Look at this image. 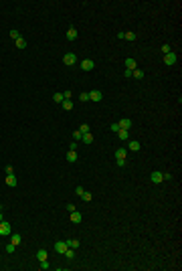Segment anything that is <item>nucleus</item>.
<instances>
[{"instance_id": "f257e3e1", "label": "nucleus", "mask_w": 182, "mask_h": 271, "mask_svg": "<svg viewBox=\"0 0 182 271\" xmlns=\"http://www.w3.org/2000/svg\"><path fill=\"white\" fill-rule=\"evenodd\" d=\"M12 233V227L8 221H0V237H6Z\"/></svg>"}, {"instance_id": "f03ea898", "label": "nucleus", "mask_w": 182, "mask_h": 271, "mask_svg": "<svg viewBox=\"0 0 182 271\" xmlns=\"http://www.w3.org/2000/svg\"><path fill=\"white\" fill-rule=\"evenodd\" d=\"M63 63H65V65H69V67H71V65H75V63H77V55H75V53H65Z\"/></svg>"}, {"instance_id": "7ed1b4c3", "label": "nucleus", "mask_w": 182, "mask_h": 271, "mask_svg": "<svg viewBox=\"0 0 182 271\" xmlns=\"http://www.w3.org/2000/svg\"><path fill=\"white\" fill-rule=\"evenodd\" d=\"M150 180L154 182V184H162V180H164V174H162V172H158V170H154V172L150 174Z\"/></svg>"}, {"instance_id": "20e7f679", "label": "nucleus", "mask_w": 182, "mask_h": 271, "mask_svg": "<svg viewBox=\"0 0 182 271\" xmlns=\"http://www.w3.org/2000/svg\"><path fill=\"white\" fill-rule=\"evenodd\" d=\"M176 61H178V55H176V53H172V51L164 55V63H166V65H174Z\"/></svg>"}, {"instance_id": "39448f33", "label": "nucleus", "mask_w": 182, "mask_h": 271, "mask_svg": "<svg viewBox=\"0 0 182 271\" xmlns=\"http://www.w3.org/2000/svg\"><path fill=\"white\" fill-rule=\"evenodd\" d=\"M67 241H57V243H55V251H57L59 255H63V253H65V251H67Z\"/></svg>"}, {"instance_id": "423d86ee", "label": "nucleus", "mask_w": 182, "mask_h": 271, "mask_svg": "<svg viewBox=\"0 0 182 271\" xmlns=\"http://www.w3.org/2000/svg\"><path fill=\"white\" fill-rule=\"evenodd\" d=\"M93 67H95V63H93L91 59H85V61H81V69H83V71H93Z\"/></svg>"}, {"instance_id": "0eeeda50", "label": "nucleus", "mask_w": 182, "mask_h": 271, "mask_svg": "<svg viewBox=\"0 0 182 271\" xmlns=\"http://www.w3.org/2000/svg\"><path fill=\"white\" fill-rule=\"evenodd\" d=\"M125 67H127V71H134V69H138V63H136V59H132V57H127V59H125Z\"/></svg>"}, {"instance_id": "6e6552de", "label": "nucleus", "mask_w": 182, "mask_h": 271, "mask_svg": "<svg viewBox=\"0 0 182 271\" xmlns=\"http://www.w3.org/2000/svg\"><path fill=\"white\" fill-rule=\"evenodd\" d=\"M36 259L39 261H47L49 259V251H47V249H39V251H36Z\"/></svg>"}, {"instance_id": "1a4fd4ad", "label": "nucleus", "mask_w": 182, "mask_h": 271, "mask_svg": "<svg viewBox=\"0 0 182 271\" xmlns=\"http://www.w3.org/2000/svg\"><path fill=\"white\" fill-rule=\"evenodd\" d=\"M10 243H12V245H16V247H18V245L23 243V237H20L18 233H10Z\"/></svg>"}, {"instance_id": "9d476101", "label": "nucleus", "mask_w": 182, "mask_h": 271, "mask_svg": "<svg viewBox=\"0 0 182 271\" xmlns=\"http://www.w3.org/2000/svg\"><path fill=\"white\" fill-rule=\"evenodd\" d=\"M125 156H127V150H125V148H117V150H115V158L117 160H125Z\"/></svg>"}, {"instance_id": "9b49d317", "label": "nucleus", "mask_w": 182, "mask_h": 271, "mask_svg": "<svg viewBox=\"0 0 182 271\" xmlns=\"http://www.w3.org/2000/svg\"><path fill=\"white\" fill-rule=\"evenodd\" d=\"M117 125H119V130H130L132 127V119H119Z\"/></svg>"}, {"instance_id": "f8f14e48", "label": "nucleus", "mask_w": 182, "mask_h": 271, "mask_svg": "<svg viewBox=\"0 0 182 271\" xmlns=\"http://www.w3.org/2000/svg\"><path fill=\"white\" fill-rule=\"evenodd\" d=\"M89 99H91V101H101V99H103L101 91H91V93H89Z\"/></svg>"}, {"instance_id": "ddd939ff", "label": "nucleus", "mask_w": 182, "mask_h": 271, "mask_svg": "<svg viewBox=\"0 0 182 271\" xmlns=\"http://www.w3.org/2000/svg\"><path fill=\"white\" fill-rule=\"evenodd\" d=\"M75 39H77V28L71 26V28L67 31V41H75Z\"/></svg>"}, {"instance_id": "4468645a", "label": "nucleus", "mask_w": 182, "mask_h": 271, "mask_svg": "<svg viewBox=\"0 0 182 271\" xmlns=\"http://www.w3.org/2000/svg\"><path fill=\"white\" fill-rule=\"evenodd\" d=\"M67 162H77V150H69L67 152Z\"/></svg>"}, {"instance_id": "2eb2a0df", "label": "nucleus", "mask_w": 182, "mask_h": 271, "mask_svg": "<svg viewBox=\"0 0 182 271\" xmlns=\"http://www.w3.org/2000/svg\"><path fill=\"white\" fill-rule=\"evenodd\" d=\"M140 142H136V140H130V148H127V152L132 150V152H140Z\"/></svg>"}, {"instance_id": "dca6fc26", "label": "nucleus", "mask_w": 182, "mask_h": 271, "mask_svg": "<svg viewBox=\"0 0 182 271\" xmlns=\"http://www.w3.org/2000/svg\"><path fill=\"white\" fill-rule=\"evenodd\" d=\"M6 184L8 186H16V174L12 172V174H6Z\"/></svg>"}, {"instance_id": "f3484780", "label": "nucleus", "mask_w": 182, "mask_h": 271, "mask_svg": "<svg viewBox=\"0 0 182 271\" xmlns=\"http://www.w3.org/2000/svg\"><path fill=\"white\" fill-rule=\"evenodd\" d=\"M71 223H75V225H79V223H81V213H77V211H73V213H71Z\"/></svg>"}, {"instance_id": "a211bd4d", "label": "nucleus", "mask_w": 182, "mask_h": 271, "mask_svg": "<svg viewBox=\"0 0 182 271\" xmlns=\"http://www.w3.org/2000/svg\"><path fill=\"white\" fill-rule=\"evenodd\" d=\"M81 142H83V144H91V142H93V136H91V132H87V134L81 136Z\"/></svg>"}, {"instance_id": "6ab92c4d", "label": "nucleus", "mask_w": 182, "mask_h": 271, "mask_svg": "<svg viewBox=\"0 0 182 271\" xmlns=\"http://www.w3.org/2000/svg\"><path fill=\"white\" fill-rule=\"evenodd\" d=\"M144 75H146V73H144L142 69H134V71H132V77H136V79H144Z\"/></svg>"}, {"instance_id": "aec40b11", "label": "nucleus", "mask_w": 182, "mask_h": 271, "mask_svg": "<svg viewBox=\"0 0 182 271\" xmlns=\"http://www.w3.org/2000/svg\"><path fill=\"white\" fill-rule=\"evenodd\" d=\"M61 105H63V109H65V111L73 109V101H71V99H63V103H61Z\"/></svg>"}, {"instance_id": "412c9836", "label": "nucleus", "mask_w": 182, "mask_h": 271, "mask_svg": "<svg viewBox=\"0 0 182 271\" xmlns=\"http://www.w3.org/2000/svg\"><path fill=\"white\" fill-rule=\"evenodd\" d=\"M117 138H119V140H127V138H130V130H119V132H117Z\"/></svg>"}, {"instance_id": "4be33fe9", "label": "nucleus", "mask_w": 182, "mask_h": 271, "mask_svg": "<svg viewBox=\"0 0 182 271\" xmlns=\"http://www.w3.org/2000/svg\"><path fill=\"white\" fill-rule=\"evenodd\" d=\"M124 39H125V41H130V43H132V41H136V33H132V31H127V33H124Z\"/></svg>"}, {"instance_id": "5701e85b", "label": "nucleus", "mask_w": 182, "mask_h": 271, "mask_svg": "<svg viewBox=\"0 0 182 271\" xmlns=\"http://www.w3.org/2000/svg\"><path fill=\"white\" fill-rule=\"evenodd\" d=\"M14 43H16V49H26V41H24L23 36H20V39H16Z\"/></svg>"}, {"instance_id": "b1692460", "label": "nucleus", "mask_w": 182, "mask_h": 271, "mask_svg": "<svg viewBox=\"0 0 182 271\" xmlns=\"http://www.w3.org/2000/svg\"><path fill=\"white\" fill-rule=\"evenodd\" d=\"M67 245L71 249H77V247H79V241H77V239H67Z\"/></svg>"}, {"instance_id": "393cba45", "label": "nucleus", "mask_w": 182, "mask_h": 271, "mask_svg": "<svg viewBox=\"0 0 182 271\" xmlns=\"http://www.w3.org/2000/svg\"><path fill=\"white\" fill-rule=\"evenodd\" d=\"M63 255H65V257H67V259H75V251H73V249H71V247H67V251H65V253H63Z\"/></svg>"}, {"instance_id": "a878e982", "label": "nucleus", "mask_w": 182, "mask_h": 271, "mask_svg": "<svg viewBox=\"0 0 182 271\" xmlns=\"http://www.w3.org/2000/svg\"><path fill=\"white\" fill-rule=\"evenodd\" d=\"M81 136L83 134H81L79 130H75V132H73V142H81Z\"/></svg>"}, {"instance_id": "bb28decb", "label": "nucleus", "mask_w": 182, "mask_h": 271, "mask_svg": "<svg viewBox=\"0 0 182 271\" xmlns=\"http://www.w3.org/2000/svg\"><path fill=\"white\" fill-rule=\"evenodd\" d=\"M53 101L63 103V93H55V95H53Z\"/></svg>"}, {"instance_id": "cd10ccee", "label": "nucleus", "mask_w": 182, "mask_h": 271, "mask_svg": "<svg viewBox=\"0 0 182 271\" xmlns=\"http://www.w3.org/2000/svg\"><path fill=\"white\" fill-rule=\"evenodd\" d=\"M79 101H89V93H79Z\"/></svg>"}, {"instance_id": "c85d7f7f", "label": "nucleus", "mask_w": 182, "mask_h": 271, "mask_svg": "<svg viewBox=\"0 0 182 271\" xmlns=\"http://www.w3.org/2000/svg\"><path fill=\"white\" fill-rule=\"evenodd\" d=\"M10 36L14 39V41H16V39H20V33H18L16 28H12V31H10Z\"/></svg>"}, {"instance_id": "c756f323", "label": "nucleus", "mask_w": 182, "mask_h": 271, "mask_svg": "<svg viewBox=\"0 0 182 271\" xmlns=\"http://www.w3.org/2000/svg\"><path fill=\"white\" fill-rule=\"evenodd\" d=\"M109 130H111L114 134H117V132H119V125H117V122H114V124L109 125Z\"/></svg>"}, {"instance_id": "7c9ffc66", "label": "nucleus", "mask_w": 182, "mask_h": 271, "mask_svg": "<svg viewBox=\"0 0 182 271\" xmlns=\"http://www.w3.org/2000/svg\"><path fill=\"white\" fill-rule=\"evenodd\" d=\"M6 253H14V249H16V245H12V243H8V245H6Z\"/></svg>"}, {"instance_id": "2f4dec72", "label": "nucleus", "mask_w": 182, "mask_h": 271, "mask_svg": "<svg viewBox=\"0 0 182 271\" xmlns=\"http://www.w3.org/2000/svg\"><path fill=\"white\" fill-rule=\"evenodd\" d=\"M81 198H83L85 203H91V194H89V192H83V194H81Z\"/></svg>"}, {"instance_id": "473e14b6", "label": "nucleus", "mask_w": 182, "mask_h": 271, "mask_svg": "<svg viewBox=\"0 0 182 271\" xmlns=\"http://www.w3.org/2000/svg\"><path fill=\"white\" fill-rule=\"evenodd\" d=\"M79 132H81V134H87V132H89V125H87V124H81Z\"/></svg>"}, {"instance_id": "72a5a7b5", "label": "nucleus", "mask_w": 182, "mask_h": 271, "mask_svg": "<svg viewBox=\"0 0 182 271\" xmlns=\"http://www.w3.org/2000/svg\"><path fill=\"white\" fill-rule=\"evenodd\" d=\"M162 53H164V55L170 53V45H162Z\"/></svg>"}, {"instance_id": "f704fd0d", "label": "nucleus", "mask_w": 182, "mask_h": 271, "mask_svg": "<svg viewBox=\"0 0 182 271\" xmlns=\"http://www.w3.org/2000/svg\"><path fill=\"white\" fill-rule=\"evenodd\" d=\"M41 269H49V261H41Z\"/></svg>"}, {"instance_id": "c9c22d12", "label": "nucleus", "mask_w": 182, "mask_h": 271, "mask_svg": "<svg viewBox=\"0 0 182 271\" xmlns=\"http://www.w3.org/2000/svg\"><path fill=\"white\" fill-rule=\"evenodd\" d=\"M4 170H6V174H12V172H14V168H12L10 164H8V166H6V168H4Z\"/></svg>"}, {"instance_id": "e433bc0d", "label": "nucleus", "mask_w": 182, "mask_h": 271, "mask_svg": "<svg viewBox=\"0 0 182 271\" xmlns=\"http://www.w3.org/2000/svg\"><path fill=\"white\" fill-rule=\"evenodd\" d=\"M75 192H77V194H79V196H81V194H83V192H85V190H83V186H77V188H75Z\"/></svg>"}, {"instance_id": "4c0bfd02", "label": "nucleus", "mask_w": 182, "mask_h": 271, "mask_svg": "<svg viewBox=\"0 0 182 271\" xmlns=\"http://www.w3.org/2000/svg\"><path fill=\"white\" fill-rule=\"evenodd\" d=\"M63 99H71V91H65V93H63Z\"/></svg>"}, {"instance_id": "58836bf2", "label": "nucleus", "mask_w": 182, "mask_h": 271, "mask_svg": "<svg viewBox=\"0 0 182 271\" xmlns=\"http://www.w3.org/2000/svg\"><path fill=\"white\" fill-rule=\"evenodd\" d=\"M67 211H69V213H73V211H75V204L69 203V204H67Z\"/></svg>"}, {"instance_id": "ea45409f", "label": "nucleus", "mask_w": 182, "mask_h": 271, "mask_svg": "<svg viewBox=\"0 0 182 271\" xmlns=\"http://www.w3.org/2000/svg\"><path fill=\"white\" fill-rule=\"evenodd\" d=\"M0 221H4V219H2V213H0Z\"/></svg>"}, {"instance_id": "a19ab883", "label": "nucleus", "mask_w": 182, "mask_h": 271, "mask_svg": "<svg viewBox=\"0 0 182 271\" xmlns=\"http://www.w3.org/2000/svg\"><path fill=\"white\" fill-rule=\"evenodd\" d=\"M0 213H2V204H0Z\"/></svg>"}]
</instances>
